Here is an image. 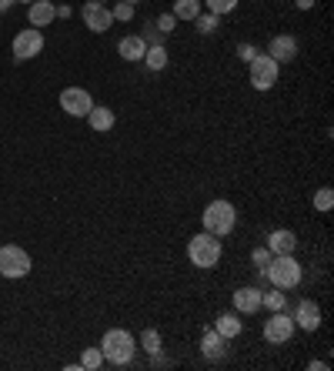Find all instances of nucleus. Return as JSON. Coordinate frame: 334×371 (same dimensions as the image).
Masks as SVG:
<instances>
[{
    "instance_id": "obj_20",
    "label": "nucleus",
    "mask_w": 334,
    "mask_h": 371,
    "mask_svg": "<svg viewBox=\"0 0 334 371\" xmlns=\"http://www.w3.org/2000/svg\"><path fill=\"white\" fill-rule=\"evenodd\" d=\"M214 331H217V335H224V338L231 341V338H238V335H241L244 325L238 321V314H221V318L214 321Z\"/></svg>"
},
{
    "instance_id": "obj_8",
    "label": "nucleus",
    "mask_w": 334,
    "mask_h": 371,
    "mask_svg": "<svg viewBox=\"0 0 334 371\" xmlns=\"http://www.w3.org/2000/svg\"><path fill=\"white\" fill-rule=\"evenodd\" d=\"M44 50V31H37V27H27V31H20L14 37V61H34L37 54Z\"/></svg>"
},
{
    "instance_id": "obj_10",
    "label": "nucleus",
    "mask_w": 334,
    "mask_h": 371,
    "mask_svg": "<svg viewBox=\"0 0 334 371\" xmlns=\"http://www.w3.org/2000/svg\"><path fill=\"white\" fill-rule=\"evenodd\" d=\"M61 108H64V114H71V117H87L94 108V97L84 91V87H64Z\"/></svg>"
},
{
    "instance_id": "obj_13",
    "label": "nucleus",
    "mask_w": 334,
    "mask_h": 371,
    "mask_svg": "<svg viewBox=\"0 0 334 371\" xmlns=\"http://www.w3.org/2000/svg\"><path fill=\"white\" fill-rule=\"evenodd\" d=\"M27 20H31V27H50L54 20H57V7L50 3V0H34L27 3Z\"/></svg>"
},
{
    "instance_id": "obj_1",
    "label": "nucleus",
    "mask_w": 334,
    "mask_h": 371,
    "mask_svg": "<svg viewBox=\"0 0 334 371\" xmlns=\"http://www.w3.org/2000/svg\"><path fill=\"white\" fill-rule=\"evenodd\" d=\"M134 351H137V341L127 328H107L104 338H101V355H104L107 365L114 368H127L134 361Z\"/></svg>"
},
{
    "instance_id": "obj_22",
    "label": "nucleus",
    "mask_w": 334,
    "mask_h": 371,
    "mask_svg": "<svg viewBox=\"0 0 334 371\" xmlns=\"http://www.w3.org/2000/svg\"><path fill=\"white\" fill-rule=\"evenodd\" d=\"M284 305H288V298H284V291H281V288H274V291H264V294H261V308L284 311Z\"/></svg>"
},
{
    "instance_id": "obj_15",
    "label": "nucleus",
    "mask_w": 334,
    "mask_h": 371,
    "mask_svg": "<svg viewBox=\"0 0 334 371\" xmlns=\"http://www.w3.org/2000/svg\"><path fill=\"white\" fill-rule=\"evenodd\" d=\"M298 247V234L288 231V228H277V231L268 234V251L271 254H294Z\"/></svg>"
},
{
    "instance_id": "obj_29",
    "label": "nucleus",
    "mask_w": 334,
    "mask_h": 371,
    "mask_svg": "<svg viewBox=\"0 0 334 371\" xmlns=\"http://www.w3.org/2000/svg\"><path fill=\"white\" fill-rule=\"evenodd\" d=\"M271 258H274V254L268 251V245H264V247H254V251H251V261H254V268H258V275L264 271V268H268V261H271Z\"/></svg>"
},
{
    "instance_id": "obj_31",
    "label": "nucleus",
    "mask_w": 334,
    "mask_h": 371,
    "mask_svg": "<svg viewBox=\"0 0 334 371\" xmlns=\"http://www.w3.org/2000/svg\"><path fill=\"white\" fill-rule=\"evenodd\" d=\"M140 37H144V44H164V34L157 31L154 24H151V27H147L144 34H140Z\"/></svg>"
},
{
    "instance_id": "obj_33",
    "label": "nucleus",
    "mask_w": 334,
    "mask_h": 371,
    "mask_svg": "<svg viewBox=\"0 0 334 371\" xmlns=\"http://www.w3.org/2000/svg\"><path fill=\"white\" fill-rule=\"evenodd\" d=\"M294 3H298V10H311L314 7V0H294Z\"/></svg>"
},
{
    "instance_id": "obj_38",
    "label": "nucleus",
    "mask_w": 334,
    "mask_h": 371,
    "mask_svg": "<svg viewBox=\"0 0 334 371\" xmlns=\"http://www.w3.org/2000/svg\"><path fill=\"white\" fill-rule=\"evenodd\" d=\"M97 3H107V0H97Z\"/></svg>"
},
{
    "instance_id": "obj_16",
    "label": "nucleus",
    "mask_w": 334,
    "mask_h": 371,
    "mask_svg": "<svg viewBox=\"0 0 334 371\" xmlns=\"http://www.w3.org/2000/svg\"><path fill=\"white\" fill-rule=\"evenodd\" d=\"M201 351H204V358L208 361H221L224 358V351H228V338L224 335H217V331H204V341H201Z\"/></svg>"
},
{
    "instance_id": "obj_37",
    "label": "nucleus",
    "mask_w": 334,
    "mask_h": 371,
    "mask_svg": "<svg viewBox=\"0 0 334 371\" xmlns=\"http://www.w3.org/2000/svg\"><path fill=\"white\" fill-rule=\"evenodd\" d=\"M20 3H34V0H20Z\"/></svg>"
},
{
    "instance_id": "obj_19",
    "label": "nucleus",
    "mask_w": 334,
    "mask_h": 371,
    "mask_svg": "<svg viewBox=\"0 0 334 371\" xmlns=\"http://www.w3.org/2000/svg\"><path fill=\"white\" fill-rule=\"evenodd\" d=\"M144 64H147V71H164L167 67V47L164 44H147V50H144Z\"/></svg>"
},
{
    "instance_id": "obj_30",
    "label": "nucleus",
    "mask_w": 334,
    "mask_h": 371,
    "mask_svg": "<svg viewBox=\"0 0 334 371\" xmlns=\"http://www.w3.org/2000/svg\"><path fill=\"white\" fill-rule=\"evenodd\" d=\"M151 24H154V27H157L161 34H170L174 27H177V17H174V14H161L157 20H151Z\"/></svg>"
},
{
    "instance_id": "obj_25",
    "label": "nucleus",
    "mask_w": 334,
    "mask_h": 371,
    "mask_svg": "<svg viewBox=\"0 0 334 371\" xmlns=\"http://www.w3.org/2000/svg\"><path fill=\"white\" fill-rule=\"evenodd\" d=\"M334 208V191L331 187H321V191H314V211H321V214H331Z\"/></svg>"
},
{
    "instance_id": "obj_12",
    "label": "nucleus",
    "mask_w": 334,
    "mask_h": 371,
    "mask_svg": "<svg viewBox=\"0 0 334 371\" xmlns=\"http://www.w3.org/2000/svg\"><path fill=\"white\" fill-rule=\"evenodd\" d=\"M268 57L277 64H291L298 57V37H291V34H277L271 44H268Z\"/></svg>"
},
{
    "instance_id": "obj_26",
    "label": "nucleus",
    "mask_w": 334,
    "mask_h": 371,
    "mask_svg": "<svg viewBox=\"0 0 334 371\" xmlns=\"http://www.w3.org/2000/svg\"><path fill=\"white\" fill-rule=\"evenodd\" d=\"M101 365H104L101 348H84V355H80V368H84V371H97Z\"/></svg>"
},
{
    "instance_id": "obj_9",
    "label": "nucleus",
    "mask_w": 334,
    "mask_h": 371,
    "mask_svg": "<svg viewBox=\"0 0 334 371\" xmlns=\"http://www.w3.org/2000/svg\"><path fill=\"white\" fill-rule=\"evenodd\" d=\"M80 20H84V27L94 34H104L114 27V17H110V7L107 3H97V0H87L84 7H80Z\"/></svg>"
},
{
    "instance_id": "obj_32",
    "label": "nucleus",
    "mask_w": 334,
    "mask_h": 371,
    "mask_svg": "<svg viewBox=\"0 0 334 371\" xmlns=\"http://www.w3.org/2000/svg\"><path fill=\"white\" fill-rule=\"evenodd\" d=\"M254 54H258V50H254V44H241V47H238V57H241L244 64L254 61Z\"/></svg>"
},
{
    "instance_id": "obj_17",
    "label": "nucleus",
    "mask_w": 334,
    "mask_h": 371,
    "mask_svg": "<svg viewBox=\"0 0 334 371\" xmlns=\"http://www.w3.org/2000/svg\"><path fill=\"white\" fill-rule=\"evenodd\" d=\"M144 50H147V44H144V37H140V34H131V37H124L121 44H117V54H121L127 64L144 61Z\"/></svg>"
},
{
    "instance_id": "obj_4",
    "label": "nucleus",
    "mask_w": 334,
    "mask_h": 371,
    "mask_svg": "<svg viewBox=\"0 0 334 371\" xmlns=\"http://www.w3.org/2000/svg\"><path fill=\"white\" fill-rule=\"evenodd\" d=\"M201 221H204V231L208 234H214V238H228V234L238 228V211H234L231 201L217 198V201H211L204 208Z\"/></svg>"
},
{
    "instance_id": "obj_5",
    "label": "nucleus",
    "mask_w": 334,
    "mask_h": 371,
    "mask_svg": "<svg viewBox=\"0 0 334 371\" xmlns=\"http://www.w3.org/2000/svg\"><path fill=\"white\" fill-rule=\"evenodd\" d=\"M31 268H34L31 254H27L20 245H3L0 247V275H3V278H27Z\"/></svg>"
},
{
    "instance_id": "obj_11",
    "label": "nucleus",
    "mask_w": 334,
    "mask_h": 371,
    "mask_svg": "<svg viewBox=\"0 0 334 371\" xmlns=\"http://www.w3.org/2000/svg\"><path fill=\"white\" fill-rule=\"evenodd\" d=\"M291 318H294V325L304 328V331H318V328H321V308H318V301H311V298H301Z\"/></svg>"
},
{
    "instance_id": "obj_36",
    "label": "nucleus",
    "mask_w": 334,
    "mask_h": 371,
    "mask_svg": "<svg viewBox=\"0 0 334 371\" xmlns=\"http://www.w3.org/2000/svg\"><path fill=\"white\" fill-rule=\"evenodd\" d=\"M124 3H134V7H137V0H124Z\"/></svg>"
},
{
    "instance_id": "obj_27",
    "label": "nucleus",
    "mask_w": 334,
    "mask_h": 371,
    "mask_svg": "<svg viewBox=\"0 0 334 371\" xmlns=\"http://www.w3.org/2000/svg\"><path fill=\"white\" fill-rule=\"evenodd\" d=\"M201 3H208V10L217 14V17L234 14V7H238V0H201Z\"/></svg>"
},
{
    "instance_id": "obj_35",
    "label": "nucleus",
    "mask_w": 334,
    "mask_h": 371,
    "mask_svg": "<svg viewBox=\"0 0 334 371\" xmlns=\"http://www.w3.org/2000/svg\"><path fill=\"white\" fill-rule=\"evenodd\" d=\"M311 371H328V361H311Z\"/></svg>"
},
{
    "instance_id": "obj_7",
    "label": "nucleus",
    "mask_w": 334,
    "mask_h": 371,
    "mask_svg": "<svg viewBox=\"0 0 334 371\" xmlns=\"http://www.w3.org/2000/svg\"><path fill=\"white\" fill-rule=\"evenodd\" d=\"M294 331H298V325L284 311H271V318L264 321V341L268 344H288L294 338Z\"/></svg>"
},
{
    "instance_id": "obj_14",
    "label": "nucleus",
    "mask_w": 334,
    "mask_h": 371,
    "mask_svg": "<svg viewBox=\"0 0 334 371\" xmlns=\"http://www.w3.org/2000/svg\"><path fill=\"white\" fill-rule=\"evenodd\" d=\"M261 288H251V284H247V288H238V291H234V311H238V314H254V311H261Z\"/></svg>"
},
{
    "instance_id": "obj_18",
    "label": "nucleus",
    "mask_w": 334,
    "mask_h": 371,
    "mask_svg": "<svg viewBox=\"0 0 334 371\" xmlns=\"http://www.w3.org/2000/svg\"><path fill=\"white\" fill-rule=\"evenodd\" d=\"M87 124H91L97 134H107V131L117 124V117H114V110H110V108H104V104H94L91 114H87Z\"/></svg>"
},
{
    "instance_id": "obj_2",
    "label": "nucleus",
    "mask_w": 334,
    "mask_h": 371,
    "mask_svg": "<svg viewBox=\"0 0 334 371\" xmlns=\"http://www.w3.org/2000/svg\"><path fill=\"white\" fill-rule=\"evenodd\" d=\"M261 278H268L274 288H281V291H291V288H298L304 278L301 271V261L294 258V254H274L268 268L261 271Z\"/></svg>"
},
{
    "instance_id": "obj_21",
    "label": "nucleus",
    "mask_w": 334,
    "mask_h": 371,
    "mask_svg": "<svg viewBox=\"0 0 334 371\" xmlns=\"http://www.w3.org/2000/svg\"><path fill=\"white\" fill-rule=\"evenodd\" d=\"M170 14L177 20H194L201 14V0H174V10Z\"/></svg>"
},
{
    "instance_id": "obj_3",
    "label": "nucleus",
    "mask_w": 334,
    "mask_h": 371,
    "mask_svg": "<svg viewBox=\"0 0 334 371\" xmlns=\"http://www.w3.org/2000/svg\"><path fill=\"white\" fill-rule=\"evenodd\" d=\"M221 254H224L221 238H214V234H208V231L194 234V238L187 241V261L194 264V268H201V271H211V268H217Z\"/></svg>"
},
{
    "instance_id": "obj_23",
    "label": "nucleus",
    "mask_w": 334,
    "mask_h": 371,
    "mask_svg": "<svg viewBox=\"0 0 334 371\" xmlns=\"http://www.w3.org/2000/svg\"><path fill=\"white\" fill-rule=\"evenodd\" d=\"M217 20H221L217 14H211V10L204 14V10H201V14L194 17L191 24H194V31H198V34H214V31H217Z\"/></svg>"
},
{
    "instance_id": "obj_24",
    "label": "nucleus",
    "mask_w": 334,
    "mask_h": 371,
    "mask_svg": "<svg viewBox=\"0 0 334 371\" xmlns=\"http://www.w3.org/2000/svg\"><path fill=\"white\" fill-rule=\"evenodd\" d=\"M161 344H164V341H161V331H154V328H147V331L140 335V348H144L147 355H157V351H164Z\"/></svg>"
},
{
    "instance_id": "obj_6",
    "label": "nucleus",
    "mask_w": 334,
    "mask_h": 371,
    "mask_svg": "<svg viewBox=\"0 0 334 371\" xmlns=\"http://www.w3.org/2000/svg\"><path fill=\"white\" fill-rule=\"evenodd\" d=\"M277 67H281V64L271 61L268 54H254V61L247 64L251 87H254V91H271L274 84H277Z\"/></svg>"
},
{
    "instance_id": "obj_28",
    "label": "nucleus",
    "mask_w": 334,
    "mask_h": 371,
    "mask_svg": "<svg viewBox=\"0 0 334 371\" xmlns=\"http://www.w3.org/2000/svg\"><path fill=\"white\" fill-rule=\"evenodd\" d=\"M110 17H114V20H124V24H127V20H134V3H124V0H117V3L110 7Z\"/></svg>"
},
{
    "instance_id": "obj_34",
    "label": "nucleus",
    "mask_w": 334,
    "mask_h": 371,
    "mask_svg": "<svg viewBox=\"0 0 334 371\" xmlns=\"http://www.w3.org/2000/svg\"><path fill=\"white\" fill-rule=\"evenodd\" d=\"M14 3H17V0H0V14H7V10H10Z\"/></svg>"
}]
</instances>
